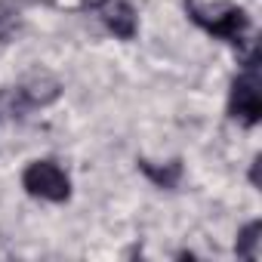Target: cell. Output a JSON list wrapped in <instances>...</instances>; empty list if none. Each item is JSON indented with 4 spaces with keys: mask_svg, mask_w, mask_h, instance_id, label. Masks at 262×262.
Returning <instances> with one entry per match:
<instances>
[{
    "mask_svg": "<svg viewBox=\"0 0 262 262\" xmlns=\"http://www.w3.org/2000/svg\"><path fill=\"white\" fill-rule=\"evenodd\" d=\"M231 114L253 126L262 114V99H259V90H256V80H237L234 83V93H231Z\"/></svg>",
    "mask_w": 262,
    "mask_h": 262,
    "instance_id": "cell-2",
    "label": "cell"
},
{
    "mask_svg": "<svg viewBox=\"0 0 262 262\" xmlns=\"http://www.w3.org/2000/svg\"><path fill=\"white\" fill-rule=\"evenodd\" d=\"M22 182H25V188H28L34 198H43V201H65L68 191H71L68 176H65L56 164H50V161L31 164V167L25 170Z\"/></svg>",
    "mask_w": 262,
    "mask_h": 262,
    "instance_id": "cell-1",
    "label": "cell"
},
{
    "mask_svg": "<svg viewBox=\"0 0 262 262\" xmlns=\"http://www.w3.org/2000/svg\"><path fill=\"white\" fill-rule=\"evenodd\" d=\"M25 96L37 105H43V102H50V99H56L59 96V83L50 77V74H34L28 83H25Z\"/></svg>",
    "mask_w": 262,
    "mask_h": 262,
    "instance_id": "cell-5",
    "label": "cell"
},
{
    "mask_svg": "<svg viewBox=\"0 0 262 262\" xmlns=\"http://www.w3.org/2000/svg\"><path fill=\"white\" fill-rule=\"evenodd\" d=\"M105 25L117 34V37H133L136 34V13L126 0H111L105 10Z\"/></svg>",
    "mask_w": 262,
    "mask_h": 262,
    "instance_id": "cell-4",
    "label": "cell"
},
{
    "mask_svg": "<svg viewBox=\"0 0 262 262\" xmlns=\"http://www.w3.org/2000/svg\"><path fill=\"white\" fill-rule=\"evenodd\" d=\"M259 231H262L259 222H250V225L241 231V237H237V253H241V256H247V259H256V256H259V250H256L259 241H262Z\"/></svg>",
    "mask_w": 262,
    "mask_h": 262,
    "instance_id": "cell-7",
    "label": "cell"
},
{
    "mask_svg": "<svg viewBox=\"0 0 262 262\" xmlns=\"http://www.w3.org/2000/svg\"><path fill=\"white\" fill-rule=\"evenodd\" d=\"M142 170H145V176H148V179H155L161 188H170V185H176V182H179V176H182V167H179V161H173V164H167V167H155V164L142 161Z\"/></svg>",
    "mask_w": 262,
    "mask_h": 262,
    "instance_id": "cell-6",
    "label": "cell"
},
{
    "mask_svg": "<svg viewBox=\"0 0 262 262\" xmlns=\"http://www.w3.org/2000/svg\"><path fill=\"white\" fill-rule=\"evenodd\" d=\"M13 25H16V16H13L7 7H0V40H4V37L13 31Z\"/></svg>",
    "mask_w": 262,
    "mask_h": 262,
    "instance_id": "cell-8",
    "label": "cell"
},
{
    "mask_svg": "<svg viewBox=\"0 0 262 262\" xmlns=\"http://www.w3.org/2000/svg\"><path fill=\"white\" fill-rule=\"evenodd\" d=\"M191 16H194L207 31H213V34H219V37H228V40H241V34L247 31V16H244V10H225V13L216 16V19H207V16H201V13L191 10Z\"/></svg>",
    "mask_w": 262,
    "mask_h": 262,
    "instance_id": "cell-3",
    "label": "cell"
}]
</instances>
